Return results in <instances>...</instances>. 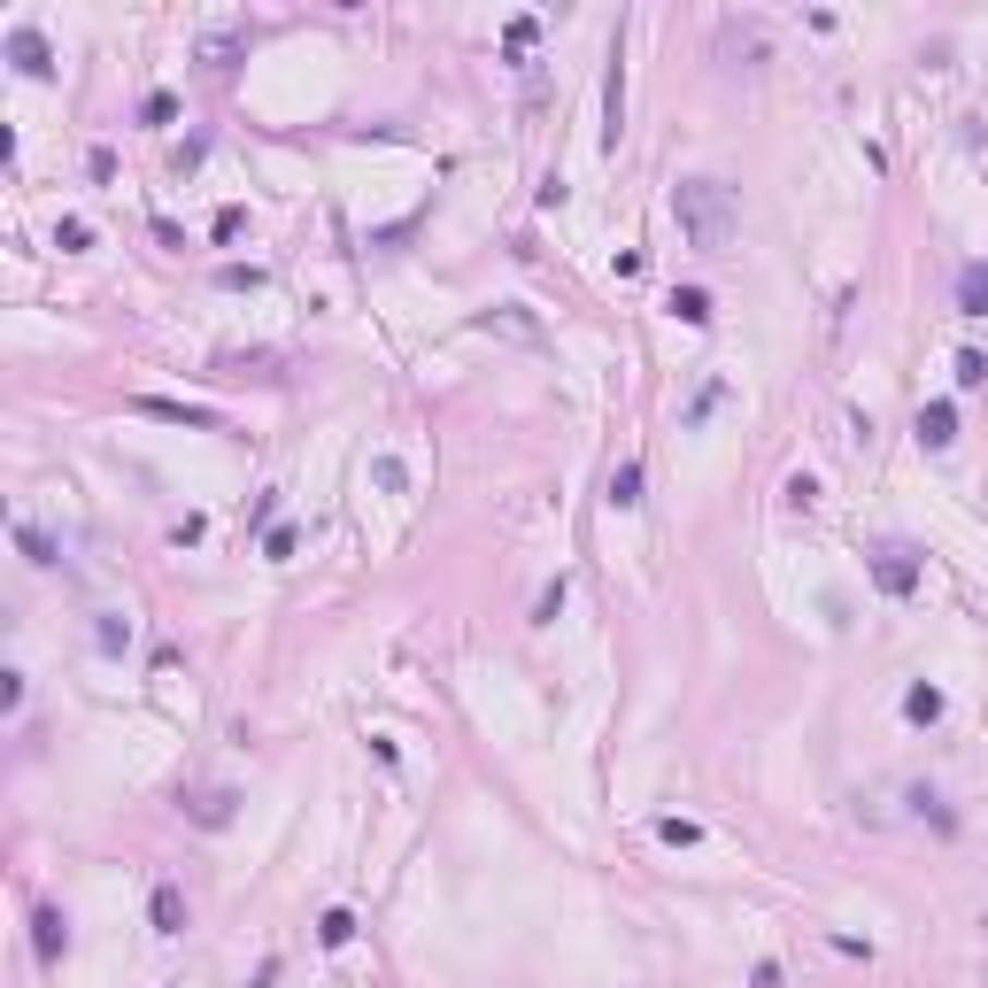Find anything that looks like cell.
<instances>
[{
  "instance_id": "29",
  "label": "cell",
  "mask_w": 988,
  "mask_h": 988,
  "mask_svg": "<svg viewBox=\"0 0 988 988\" xmlns=\"http://www.w3.org/2000/svg\"><path fill=\"white\" fill-rule=\"evenodd\" d=\"M718 402H727V387H718V379H710V387H703V394H695V402H687V425H703V417H710V410H718Z\"/></svg>"
},
{
  "instance_id": "19",
  "label": "cell",
  "mask_w": 988,
  "mask_h": 988,
  "mask_svg": "<svg viewBox=\"0 0 988 988\" xmlns=\"http://www.w3.org/2000/svg\"><path fill=\"white\" fill-rule=\"evenodd\" d=\"M950 371H957V387L973 394V387H988V355H980V347H957V355H950Z\"/></svg>"
},
{
  "instance_id": "5",
  "label": "cell",
  "mask_w": 988,
  "mask_h": 988,
  "mask_svg": "<svg viewBox=\"0 0 988 988\" xmlns=\"http://www.w3.org/2000/svg\"><path fill=\"white\" fill-rule=\"evenodd\" d=\"M32 950H39V965H62V957H70V919H62L54 904L32 912Z\"/></svg>"
},
{
  "instance_id": "2",
  "label": "cell",
  "mask_w": 988,
  "mask_h": 988,
  "mask_svg": "<svg viewBox=\"0 0 988 988\" xmlns=\"http://www.w3.org/2000/svg\"><path fill=\"white\" fill-rule=\"evenodd\" d=\"M873 587H880V595H895V602H904V595H919V557H912L904 541L873 549Z\"/></svg>"
},
{
  "instance_id": "15",
  "label": "cell",
  "mask_w": 988,
  "mask_h": 988,
  "mask_svg": "<svg viewBox=\"0 0 988 988\" xmlns=\"http://www.w3.org/2000/svg\"><path fill=\"white\" fill-rule=\"evenodd\" d=\"M124 642H132V618L101 610V625H94V649H101V657H124Z\"/></svg>"
},
{
  "instance_id": "23",
  "label": "cell",
  "mask_w": 988,
  "mask_h": 988,
  "mask_svg": "<svg viewBox=\"0 0 988 988\" xmlns=\"http://www.w3.org/2000/svg\"><path fill=\"white\" fill-rule=\"evenodd\" d=\"M780 495H788V510H812V502H819V479H812V472H788Z\"/></svg>"
},
{
  "instance_id": "31",
  "label": "cell",
  "mask_w": 988,
  "mask_h": 988,
  "mask_svg": "<svg viewBox=\"0 0 988 988\" xmlns=\"http://www.w3.org/2000/svg\"><path fill=\"white\" fill-rule=\"evenodd\" d=\"M255 988H279V965H263V973H255Z\"/></svg>"
},
{
  "instance_id": "17",
  "label": "cell",
  "mask_w": 988,
  "mask_h": 988,
  "mask_svg": "<svg viewBox=\"0 0 988 988\" xmlns=\"http://www.w3.org/2000/svg\"><path fill=\"white\" fill-rule=\"evenodd\" d=\"M240 47H247V32H209V39H202V62H209V70H232Z\"/></svg>"
},
{
  "instance_id": "14",
  "label": "cell",
  "mask_w": 988,
  "mask_h": 988,
  "mask_svg": "<svg viewBox=\"0 0 988 988\" xmlns=\"http://www.w3.org/2000/svg\"><path fill=\"white\" fill-rule=\"evenodd\" d=\"M664 309H672L680 325H710V294H703V286H672V302H664Z\"/></svg>"
},
{
  "instance_id": "22",
  "label": "cell",
  "mask_w": 988,
  "mask_h": 988,
  "mask_svg": "<svg viewBox=\"0 0 988 988\" xmlns=\"http://www.w3.org/2000/svg\"><path fill=\"white\" fill-rule=\"evenodd\" d=\"M657 842H672V850H695V842H703V827H695V819H657Z\"/></svg>"
},
{
  "instance_id": "3",
  "label": "cell",
  "mask_w": 988,
  "mask_h": 988,
  "mask_svg": "<svg viewBox=\"0 0 988 988\" xmlns=\"http://www.w3.org/2000/svg\"><path fill=\"white\" fill-rule=\"evenodd\" d=\"M132 410L139 417H162V425H194V432H217L224 425L209 402H178V394H132Z\"/></svg>"
},
{
  "instance_id": "10",
  "label": "cell",
  "mask_w": 988,
  "mask_h": 988,
  "mask_svg": "<svg viewBox=\"0 0 988 988\" xmlns=\"http://www.w3.org/2000/svg\"><path fill=\"white\" fill-rule=\"evenodd\" d=\"M642 487H649V472L625 456V464L610 472V495H602V502H610V510H642Z\"/></svg>"
},
{
  "instance_id": "1",
  "label": "cell",
  "mask_w": 988,
  "mask_h": 988,
  "mask_svg": "<svg viewBox=\"0 0 988 988\" xmlns=\"http://www.w3.org/2000/svg\"><path fill=\"white\" fill-rule=\"evenodd\" d=\"M672 217H680V240L695 255H727L734 232H742V202L727 178H680L672 186Z\"/></svg>"
},
{
  "instance_id": "16",
  "label": "cell",
  "mask_w": 988,
  "mask_h": 988,
  "mask_svg": "<svg viewBox=\"0 0 988 988\" xmlns=\"http://www.w3.org/2000/svg\"><path fill=\"white\" fill-rule=\"evenodd\" d=\"M16 549H24V557L39 564V572H54V564H62V549L47 541V533H39V525H16Z\"/></svg>"
},
{
  "instance_id": "18",
  "label": "cell",
  "mask_w": 988,
  "mask_h": 988,
  "mask_svg": "<svg viewBox=\"0 0 988 988\" xmlns=\"http://www.w3.org/2000/svg\"><path fill=\"white\" fill-rule=\"evenodd\" d=\"M317 942H325V950H347V942H355V912H340V904H332V912L317 919Z\"/></svg>"
},
{
  "instance_id": "27",
  "label": "cell",
  "mask_w": 988,
  "mask_h": 988,
  "mask_svg": "<svg viewBox=\"0 0 988 988\" xmlns=\"http://www.w3.org/2000/svg\"><path fill=\"white\" fill-rule=\"evenodd\" d=\"M194 819H202V827H224V819H232V795H202Z\"/></svg>"
},
{
  "instance_id": "12",
  "label": "cell",
  "mask_w": 988,
  "mask_h": 988,
  "mask_svg": "<svg viewBox=\"0 0 988 988\" xmlns=\"http://www.w3.org/2000/svg\"><path fill=\"white\" fill-rule=\"evenodd\" d=\"M904 718H912V727H935V718H942V687H927V680L904 687Z\"/></svg>"
},
{
  "instance_id": "26",
  "label": "cell",
  "mask_w": 988,
  "mask_h": 988,
  "mask_svg": "<svg viewBox=\"0 0 988 988\" xmlns=\"http://www.w3.org/2000/svg\"><path fill=\"white\" fill-rule=\"evenodd\" d=\"M240 232H247V209H217L209 217V240H240Z\"/></svg>"
},
{
  "instance_id": "30",
  "label": "cell",
  "mask_w": 988,
  "mask_h": 988,
  "mask_svg": "<svg viewBox=\"0 0 988 988\" xmlns=\"http://www.w3.org/2000/svg\"><path fill=\"white\" fill-rule=\"evenodd\" d=\"M502 39H510V54H525V47H533V39H541V24H533V16H517V24H510V32H502Z\"/></svg>"
},
{
  "instance_id": "25",
  "label": "cell",
  "mask_w": 988,
  "mask_h": 988,
  "mask_svg": "<svg viewBox=\"0 0 988 988\" xmlns=\"http://www.w3.org/2000/svg\"><path fill=\"white\" fill-rule=\"evenodd\" d=\"M170 117H178V94H147L139 101V124H170Z\"/></svg>"
},
{
  "instance_id": "24",
  "label": "cell",
  "mask_w": 988,
  "mask_h": 988,
  "mask_svg": "<svg viewBox=\"0 0 988 988\" xmlns=\"http://www.w3.org/2000/svg\"><path fill=\"white\" fill-rule=\"evenodd\" d=\"M263 557L286 564V557H294V525H271V533H263Z\"/></svg>"
},
{
  "instance_id": "28",
  "label": "cell",
  "mask_w": 988,
  "mask_h": 988,
  "mask_svg": "<svg viewBox=\"0 0 988 988\" xmlns=\"http://www.w3.org/2000/svg\"><path fill=\"white\" fill-rule=\"evenodd\" d=\"M557 610H564V580L541 587V602H533V625H557Z\"/></svg>"
},
{
  "instance_id": "4",
  "label": "cell",
  "mask_w": 988,
  "mask_h": 988,
  "mask_svg": "<svg viewBox=\"0 0 988 988\" xmlns=\"http://www.w3.org/2000/svg\"><path fill=\"white\" fill-rule=\"evenodd\" d=\"M9 62H16V77H54L47 32H39V24H16V32H9Z\"/></svg>"
},
{
  "instance_id": "21",
  "label": "cell",
  "mask_w": 988,
  "mask_h": 988,
  "mask_svg": "<svg viewBox=\"0 0 988 988\" xmlns=\"http://www.w3.org/2000/svg\"><path fill=\"white\" fill-rule=\"evenodd\" d=\"M54 247H62V255H85V247H94V224H85V217H62V224H54Z\"/></svg>"
},
{
  "instance_id": "6",
  "label": "cell",
  "mask_w": 988,
  "mask_h": 988,
  "mask_svg": "<svg viewBox=\"0 0 988 988\" xmlns=\"http://www.w3.org/2000/svg\"><path fill=\"white\" fill-rule=\"evenodd\" d=\"M950 440H957V402H927V410H919V448H927V456H942Z\"/></svg>"
},
{
  "instance_id": "20",
  "label": "cell",
  "mask_w": 988,
  "mask_h": 988,
  "mask_svg": "<svg viewBox=\"0 0 988 988\" xmlns=\"http://www.w3.org/2000/svg\"><path fill=\"white\" fill-rule=\"evenodd\" d=\"M217 286H224V294H255V286H263V263H224Z\"/></svg>"
},
{
  "instance_id": "9",
  "label": "cell",
  "mask_w": 988,
  "mask_h": 988,
  "mask_svg": "<svg viewBox=\"0 0 988 988\" xmlns=\"http://www.w3.org/2000/svg\"><path fill=\"white\" fill-rule=\"evenodd\" d=\"M479 332H502V340H541V325L525 317V302H502V309H487V317H479Z\"/></svg>"
},
{
  "instance_id": "8",
  "label": "cell",
  "mask_w": 988,
  "mask_h": 988,
  "mask_svg": "<svg viewBox=\"0 0 988 988\" xmlns=\"http://www.w3.org/2000/svg\"><path fill=\"white\" fill-rule=\"evenodd\" d=\"M147 919H155V935H186V895L162 880V888L147 895Z\"/></svg>"
},
{
  "instance_id": "7",
  "label": "cell",
  "mask_w": 988,
  "mask_h": 988,
  "mask_svg": "<svg viewBox=\"0 0 988 988\" xmlns=\"http://www.w3.org/2000/svg\"><path fill=\"white\" fill-rule=\"evenodd\" d=\"M957 317H988V255H973L957 271Z\"/></svg>"
},
{
  "instance_id": "13",
  "label": "cell",
  "mask_w": 988,
  "mask_h": 988,
  "mask_svg": "<svg viewBox=\"0 0 988 988\" xmlns=\"http://www.w3.org/2000/svg\"><path fill=\"white\" fill-rule=\"evenodd\" d=\"M371 487H379V495H410V464L379 448V456H371Z\"/></svg>"
},
{
  "instance_id": "11",
  "label": "cell",
  "mask_w": 988,
  "mask_h": 988,
  "mask_svg": "<svg viewBox=\"0 0 988 988\" xmlns=\"http://www.w3.org/2000/svg\"><path fill=\"white\" fill-rule=\"evenodd\" d=\"M718 47H727V54H749V70H757V62H765V24H757V16H749V24L734 16L727 32H718Z\"/></svg>"
}]
</instances>
